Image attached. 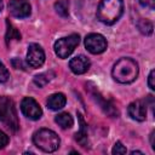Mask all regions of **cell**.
Masks as SVG:
<instances>
[{
  "mask_svg": "<svg viewBox=\"0 0 155 155\" xmlns=\"http://www.w3.org/2000/svg\"><path fill=\"white\" fill-rule=\"evenodd\" d=\"M54 121L62 127V128H70L74 124V120L69 113H61L54 117Z\"/></svg>",
  "mask_w": 155,
  "mask_h": 155,
  "instance_id": "15",
  "label": "cell"
},
{
  "mask_svg": "<svg viewBox=\"0 0 155 155\" xmlns=\"http://www.w3.org/2000/svg\"><path fill=\"white\" fill-rule=\"evenodd\" d=\"M45 62V52L38 44H30L27 52V63L31 68H39Z\"/></svg>",
  "mask_w": 155,
  "mask_h": 155,
  "instance_id": "8",
  "label": "cell"
},
{
  "mask_svg": "<svg viewBox=\"0 0 155 155\" xmlns=\"http://www.w3.org/2000/svg\"><path fill=\"white\" fill-rule=\"evenodd\" d=\"M140 5L144 6V7H149V8H154V5H155V0H139Z\"/></svg>",
  "mask_w": 155,
  "mask_h": 155,
  "instance_id": "25",
  "label": "cell"
},
{
  "mask_svg": "<svg viewBox=\"0 0 155 155\" xmlns=\"http://www.w3.org/2000/svg\"><path fill=\"white\" fill-rule=\"evenodd\" d=\"M8 11L16 18H25L30 15V5L25 0H11L8 2Z\"/></svg>",
  "mask_w": 155,
  "mask_h": 155,
  "instance_id": "9",
  "label": "cell"
},
{
  "mask_svg": "<svg viewBox=\"0 0 155 155\" xmlns=\"http://www.w3.org/2000/svg\"><path fill=\"white\" fill-rule=\"evenodd\" d=\"M85 46L88 52L93 54H99L107 50V40L103 35L97 33H91L85 38Z\"/></svg>",
  "mask_w": 155,
  "mask_h": 155,
  "instance_id": "6",
  "label": "cell"
},
{
  "mask_svg": "<svg viewBox=\"0 0 155 155\" xmlns=\"http://www.w3.org/2000/svg\"><path fill=\"white\" fill-rule=\"evenodd\" d=\"M138 64L132 58H120L113 67L111 75L115 81L120 84H131L138 76Z\"/></svg>",
  "mask_w": 155,
  "mask_h": 155,
  "instance_id": "1",
  "label": "cell"
},
{
  "mask_svg": "<svg viewBox=\"0 0 155 155\" xmlns=\"http://www.w3.org/2000/svg\"><path fill=\"white\" fill-rule=\"evenodd\" d=\"M10 78V73L7 70V68L0 62V82H5L7 81Z\"/></svg>",
  "mask_w": 155,
  "mask_h": 155,
  "instance_id": "20",
  "label": "cell"
},
{
  "mask_svg": "<svg viewBox=\"0 0 155 155\" xmlns=\"http://www.w3.org/2000/svg\"><path fill=\"white\" fill-rule=\"evenodd\" d=\"M137 27H138V29H139L143 34H145V35H150V34L153 33V24H151V22H149V21H147V19L139 21V22L137 23Z\"/></svg>",
  "mask_w": 155,
  "mask_h": 155,
  "instance_id": "19",
  "label": "cell"
},
{
  "mask_svg": "<svg viewBox=\"0 0 155 155\" xmlns=\"http://www.w3.org/2000/svg\"><path fill=\"white\" fill-rule=\"evenodd\" d=\"M1 10H2V1L0 0V12H1Z\"/></svg>",
  "mask_w": 155,
  "mask_h": 155,
  "instance_id": "26",
  "label": "cell"
},
{
  "mask_svg": "<svg viewBox=\"0 0 155 155\" xmlns=\"http://www.w3.org/2000/svg\"><path fill=\"white\" fill-rule=\"evenodd\" d=\"M52 78H54V73L52 70L45 71V73H41V74L34 76V84L38 87H44L47 82H50L52 80Z\"/></svg>",
  "mask_w": 155,
  "mask_h": 155,
  "instance_id": "16",
  "label": "cell"
},
{
  "mask_svg": "<svg viewBox=\"0 0 155 155\" xmlns=\"http://www.w3.org/2000/svg\"><path fill=\"white\" fill-rule=\"evenodd\" d=\"M21 110L23 115L30 120H39L42 115V109L40 108L39 103L31 97H25L22 99Z\"/></svg>",
  "mask_w": 155,
  "mask_h": 155,
  "instance_id": "7",
  "label": "cell"
},
{
  "mask_svg": "<svg viewBox=\"0 0 155 155\" xmlns=\"http://www.w3.org/2000/svg\"><path fill=\"white\" fill-rule=\"evenodd\" d=\"M154 79H155V70H151L150 74H149V76H148V86L150 87V90H155Z\"/></svg>",
  "mask_w": 155,
  "mask_h": 155,
  "instance_id": "23",
  "label": "cell"
},
{
  "mask_svg": "<svg viewBox=\"0 0 155 155\" xmlns=\"http://www.w3.org/2000/svg\"><path fill=\"white\" fill-rule=\"evenodd\" d=\"M124 13L122 0H101L97 8V17L104 24H114Z\"/></svg>",
  "mask_w": 155,
  "mask_h": 155,
  "instance_id": "2",
  "label": "cell"
},
{
  "mask_svg": "<svg viewBox=\"0 0 155 155\" xmlns=\"http://www.w3.org/2000/svg\"><path fill=\"white\" fill-rule=\"evenodd\" d=\"M0 121H2L12 132H16L19 128L15 103L6 96H0Z\"/></svg>",
  "mask_w": 155,
  "mask_h": 155,
  "instance_id": "4",
  "label": "cell"
},
{
  "mask_svg": "<svg viewBox=\"0 0 155 155\" xmlns=\"http://www.w3.org/2000/svg\"><path fill=\"white\" fill-rule=\"evenodd\" d=\"M90 65H91V63H90L88 58L85 57L84 54H79V56L71 58L70 62H69V68H70V70H71L74 74H78V75L86 73V71L90 69Z\"/></svg>",
  "mask_w": 155,
  "mask_h": 155,
  "instance_id": "11",
  "label": "cell"
},
{
  "mask_svg": "<svg viewBox=\"0 0 155 155\" xmlns=\"http://www.w3.org/2000/svg\"><path fill=\"white\" fill-rule=\"evenodd\" d=\"M92 96H93V98H94V101L101 105V108L103 109V111L105 113V114H108L109 116H117V110H116V108L109 102V101H105V99H103L102 98V96L98 93V92H93L92 93Z\"/></svg>",
  "mask_w": 155,
  "mask_h": 155,
  "instance_id": "14",
  "label": "cell"
},
{
  "mask_svg": "<svg viewBox=\"0 0 155 155\" xmlns=\"http://www.w3.org/2000/svg\"><path fill=\"white\" fill-rule=\"evenodd\" d=\"M7 144H8V136L2 131H0V149L5 148Z\"/></svg>",
  "mask_w": 155,
  "mask_h": 155,
  "instance_id": "22",
  "label": "cell"
},
{
  "mask_svg": "<svg viewBox=\"0 0 155 155\" xmlns=\"http://www.w3.org/2000/svg\"><path fill=\"white\" fill-rule=\"evenodd\" d=\"M80 42L79 34H71L65 38H61L54 42V52L59 58H68L75 47Z\"/></svg>",
  "mask_w": 155,
  "mask_h": 155,
  "instance_id": "5",
  "label": "cell"
},
{
  "mask_svg": "<svg viewBox=\"0 0 155 155\" xmlns=\"http://www.w3.org/2000/svg\"><path fill=\"white\" fill-rule=\"evenodd\" d=\"M128 115L136 121H144L147 119V104L142 99L132 102L127 108Z\"/></svg>",
  "mask_w": 155,
  "mask_h": 155,
  "instance_id": "10",
  "label": "cell"
},
{
  "mask_svg": "<svg viewBox=\"0 0 155 155\" xmlns=\"http://www.w3.org/2000/svg\"><path fill=\"white\" fill-rule=\"evenodd\" d=\"M78 117H79V124H80V130L75 133V139L76 142L82 147V148H87L88 147V138H87V125L84 121L82 116L80 113H78Z\"/></svg>",
  "mask_w": 155,
  "mask_h": 155,
  "instance_id": "12",
  "label": "cell"
},
{
  "mask_svg": "<svg viewBox=\"0 0 155 155\" xmlns=\"http://www.w3.org/2000/svg\"><path fill=\"white\" fill-rule=\"evenodd\" d=\"M126 148L122 145V143L121 142H116L115 143V145H114V148H113V154L114 155H119V154H126Z\"/></svg>",
  "mask_w": 155,
  "mask_h": 155,
  "instance_id": "21",
  "label": "cell"
},
{
  "mask_svg": "<svg viewBox=\"0 0 155 155\" xmlns=\"http://www.w3.org/2000/svg\"><path fill=\"white\" fill-rule=\"evenodd\" d=\"M33 143L45 153H53L59 147V137L56 132L48 128H40L33 136Z\"/></svg>",
  "mask_w": 155,
  "mask_h": 155,
  "instance_id": "3",
  "label": "cell"
},
{
  "mask_svg": "<svg viewBox=\"0 0 155 155\" xmlns=\"http://www.w3.org/2000/svg\"><path fill=\"white\" fill-rule=\"evenodd\" d=\"M65 103H67V98L63 93H53L46 101L47 108L51 110H59L65 105Z\"/></svg>",
  "mask_w": 155,
  "mask_h": 155,
  "instance_id": "13",
  "label": "cell"
},
{
  "mask_svg": "<svg viewBox=\"0 0 155 155\" xmlns=\"http://www.w3.org/2000/svg\"><path fill=\"white\" fill-rule=\"evenodd\" d=\"M56 12L62 17H68L69 15V1L68 0H58L54 4Z\"/></svg>",
  "mask_w": 155,
  "mask_h": 155,
  "instance_id": "18",
  "label": "cell"
},
{
  "mask_svg": "<svg viewBox=\"0 0 155 155\" xmlns=\"http://www.w3.org/2000/svg\"><path fill=\"white\" fill-rule=\"evenodd\" d=\"M12 65H13L16 69H22V70H24V69H25V67H24L23 62H22L19 58H13V59H12Z\"/></svg>",
  "mask_w": 155,
  "mask_h": 155,
  "instance_id": "24",
  "label": "cell"
},
{
  "mask_svg": "<svg viewBox=\"0 0 155 155\" xmlns=\"http://www.w3.org/2000/svg\"><path fill=\"white\" fill-rule=\"evenodd\" d=\"M6 24H7V30H6V42L10 44L12 40H17V41L21 40V33L17 30V28H15V27L10 23V21H7Z\"/></svg>",
  "mask_w": 155,
  "mask_h": 155,
  "instance_id": "17",
  "label": "cell"
}]
</instances>
